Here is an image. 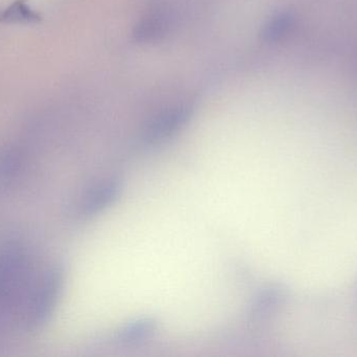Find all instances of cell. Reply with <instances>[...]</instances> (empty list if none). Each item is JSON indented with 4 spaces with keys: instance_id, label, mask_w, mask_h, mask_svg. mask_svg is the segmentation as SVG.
I'll return each instance as SVG.
<instances>
[{
    "instance_id": "8",
    "label": "cell",
    "mask_w": 357,
    "mask_h": 357,
    "mask_svg": "<svg viewBox=\"0 0 357 357\" xmlns=\"http://www.w3.org/2000/svg\"><path fill=\"white\" fill-rule=\"evenodd\" d=\"M291 25V17L287 14L279 15L271 21L266 29V36L268 39H277L289 31Z\"/></svg>"
},
{
    "instance_id": "4",
    "label": "cell",
    "mask_w": 357,
    "mask_h": 357,
    "mask_svg": "<svg viewBox=\"0 0 357 357\" xmlns=\"http://www.w3.org/2000/svg\"><path fill=\"white\" fill-rule=\"evenodd\" d=\"M189 117L190 110L187 107H180L161 113L144 128L142 138L148 144H158L167 140L184 127Z\"/></svg>"
},
{
    "instance_id": "3",
    "label": "cell",
    "mask_w": 357,
    "mask_h": 357,
    "mask_svg": "<svg viewBox=\"0 0 357 357\" xmlns=\"http://www.w3.org/2000/svg\"><path fill=\"white\" fill-rule=\"evenodd\" d=\"M123 191V184L117 180H108L94 184L86 191L79 203V212L86 217L102 213L114 205Z\"/></svg>"
},
{
    "instance_id": "2",
    "label": "cell",
    "mask_w": 357,
    "mask_h": 357,
    "mask_svg": "<svg viewBox=\"0 0 357 357\" xmlns=\"http://www.w3.org/2000/svg\"><path fill=\"white\" fill-rule=\"evenodd\" d=\"M65 272L61 265H52L37 272L21 308L18 328L33 333L43 328L52 314L64 289Z\"/></svg>"
},
{
    "instance_id": "1",
    "label": "cell",
    "mask_w": 357,
    "mask_h": 357,
    "mask_svg": "<svg viewBox=\"0 0 357 357\" xmlns=\"http://www.w3.org/2000/svg\"><path fill=\"white\" fill-rule=\"evenodd\" d=\"M36 274L22 243L8 240L0 245V340L8 327H18L21 308Z\"/></svg>"
},
{
    "instance_id": "6",
    "label": "cell",
    "mask_w": 357,
    "mask_h": 357,
    "mask_svg": "<svg viewBox=\"0 0 357 357\" xmlns=\"http://www.w3.org/2000/svg\"><path fill=\"white\" fill-rule=\"evenodd\" d=\"M156 320L153 318H142L123 325L116 333L115 339L121 345H137L150 339L157 330Z\"/></svg>"
},
{
    "instance_id": "7",
    "label": "cell",
    "mask_w": 357,
    "mask_h": 357,
    "mask_svg": "<svg viewBox=\"0 0 357 357\" xmlns=\"http://www.w3.org/2000/svg\"><path fill=\"white\" fill-rule=\"evenodd\" d=\"M40 16L33 12L24 0H17L8 8L0 10V22L35 23Z\"/></svg>"
},
{
    "instance_id": "5",
    "label": "cell",
    "mask_w": 357,
    "mask_h": 357,
    "mask_svg": "<svg viewBox=\"0 0 357 357\" xmlns=\"http://www.w3.org/2000/svg\"><path fill=\"white\" fill-rule=\"evenodd\" d=\"M27 156L20 147L8 145L0 148V189L12 187L22 175Z\"/></svg>"
}]
</instances>
